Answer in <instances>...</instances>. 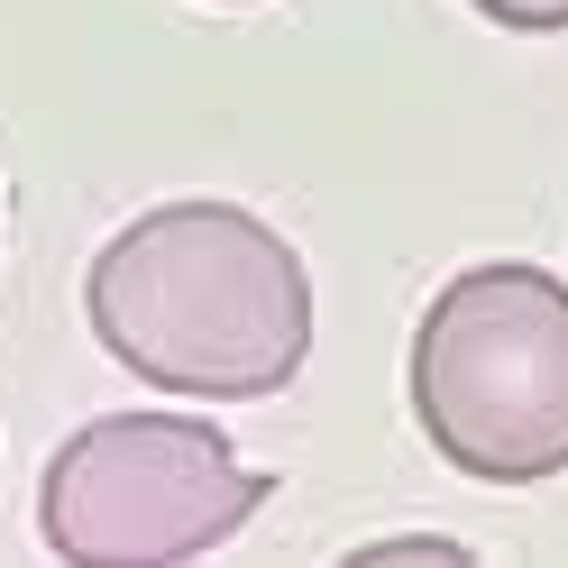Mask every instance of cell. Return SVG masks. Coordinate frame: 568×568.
Segmentation results:
<instances>
[{"mask_svg":"<svg viewBox=\"0 0 568 568\" xmlns=\"http://www.w3.org/2000/svg\"><path fill=\"white\" fill-rule=\"evenodd\" d=\"M413 422L477 486L568 477V284L531 257L458 266L413 331Z\"/></svg>","mask_w":568,"mask_h":568,"instance_id":"2","label":"cell"},{"mask_svg":"<svg viewBox=\"0 0 568 568\" xmlns=\"http://www.w3.org/2000/svg\"><path fill=\"white\" fill-rule=\"evenodd\" d=\"M83 322L111 358L184 404H266L312 358V275L239 202H156L92 257Z\"/></svg>","mask_w":568,"mask_h":568,"instance_id":"1","label":"cell"},{"mask_svg":"<svg viewBox=\"0 0 568 568\" xmlns=\"http://www.w3.org/2000/svg\"><path fill=\"white\" fill-rule=\"evenodd\" d=\"M477 19H495V28H514V38H559L568 28V0H468Z\"/></svg>","mask_w":568,"mask_h":568,"instance_id":"5","label":"cell"},{"mask_svg":"<svg viewBox=\"0 0 568 568\" xmlns=\"http://www.w3.org/2000/svg\"><path fill=\"white\" fill-rule=\"evenodd\" d=\"M422 559H432V568H458V559H468V541L413 531V541H367V550H358V568H422Z\"/></svg>","mask_w":568,"mask_h":568,"instance_id":"4","label":"cell"},{"mask_svg":"<svg viewBox=\"0 0 568 568\" xmlns=\"http://www.w3.org/2000/svg\"><path fill=\"white\" fill-rule=\"evenodd\" d=\"M275 477L202 413H101L47 458L38 541L74 568H174L239 541Z\"/></svg>","mask_w":568,"mask_h":568,"instance_id":"3","label":"cell"}]
</instances>
